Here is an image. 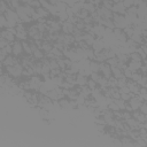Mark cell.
<instances>
[{
  "label": "cell",
  "mask_w": 147,
  "mask_h": 147,
  "mask_svg": "<svg viewBox=\"0 0 147 147\" xmlns=\"http://www.w3.org/2000/svg\"><path fill=\"white\" fill-rule=\"evenodd\" d=\"M99 65H100V71L104 74V76L106 78H110V76H111V67L110 65H109L106 61L100 62Z\"/></svg>",
  "instance_id": "obj_1"
},
{
  "label": "cell",
  "mask_w": 147,
  "mask_h": 147,
  "mask_svg": "<svg viewBox=\"0 0 147 147\" xmlns=\"http://www.w3.org/2000/svg\"><path fill=\"white\" fill-rule=\"evenodd\" d=\"M22 51H23L22 42H20V40H15L14 44H13V54L18 56V55L22 54Z\"/></svg>",
  "instance_id": "obj_2"
},
{
  "label": "cell",
  "mask_w": 147,
  "mask_h": 147,
  "mask_svg": "<svg viewBox=\"0 0 147 147\" xmlns=\"http://www.w3.org/2000/svg\"><path fill=\"white\" fill-rule=\"evenodd\" d=\"M16 63H18V61L16 60V58H13L12 55H8L5 59V61L2 62V64L6 65V67H8V65H15Z\"/></svg>",
  "instance_id": "obj_3"
},
{
  "label": "cell",
  "mask_w": 147,
  "mask_h": 147,
  "mask_svg": "<svg viewBox=\"0 0 147 147\" xmlns=\"http://www.w3.org/2000/svg\"><path fill=\"white\" fill-rule=\"evenodd\" d=\"M141 65H143V62H136V61H131L130 60L128 67H129L130 69L133 71V73H136V71H138L140 69V67H141Z\"/></svg>",
  "instance_id": "obj_4"
},
{
  "label": "cell",
  "mask_w": 147,
  "mask_h": 147,
  "mask_svg": "<svg viewBox=\"0 0 147 147\" xmlns=\"http://www.w3.org/2000/svg\"><path fill=\"white\" fill-rule=\"evenodd\" d=\"M87 80H89V79H87V77L84 76V75H80V74H78L77 77H76V84H77V85H79V86L86 85Z\"/></svg>",
  "instance_id": "obj_5"
},
{
  "label": "cell",
  "mask_w": 147,
  "mask_h": 147,
  "mask_svg": "<svg viewBox=\"0 0 147 147\" xmlns=\"http://www.w3.org/2000/svg\"><path fill=\"white\" fill-rule=\"evenodd\" d=\"M97 8L98 7H95V5H93L92 2H84V5H83V9L87 11L90 14L94 13V12L97 11Z\"/></svg>",
  "instance_id": "obj_6"
},
{
  "label": "cell",
  "mask_w": 147,
  "mask_h": 147,
  "mask_svg": "<svg viewBox=\"0 0 147 147\" xmlns=\"http://www.w3.org/2000/svg\"><path fill=\"white\" fill-rule=\"evenodd\" d=\"M111 74H113V76L116 77L117 79H118V78H121V77H123V76H124L123 71H122V70H121V68H118L117 65H116V67H111Z\"/></svg>",
  "instance_id": "obj_7"
},
{
  "label": "cell",
  "mask_w": 147,
  "mask_h": 147,
  "mask_svg": "<svg viewBox=\"0 0 147 147\" xmlns=\"http://www.w3.org/2000/svg\"><path fill=\"white\" fill-rule=\"evenodd\" d=\"M90 69H91L92 73H99L100 71V65H99V62L98 61H91L90 63Z\"/></svg>",
  "instance_id": "obj_8"
},
{
  "label": "cell",
  "mask_w": 147,
  "mask_h": 147,
  "mask_svg": "<svg viewBox=\"0 0 147 147\" xmlns=\"http://www.w3.org/2000/svg\"><path fill=\"white\" fill-rule=\"evenodd\" d=\"M114 101H115V104H116L118 107H120V110H125V106H126L125 102L126 101H124L122 98H120V99H114Z\"/></svg>",
  "instance_id": "obj_9"
},
{
  "label": "cell",
  "mask_w": 147,
  "mask_h": 147,
  "mask_svg": "<svg viewBox=\"0 0 147 147\" xmlns=\"http://www.w3.org/2000/svg\"><path fill=\"white\" fill-rule=\"evenodd\" d=\"M37 13H38L42 17H47L51 15V13L47 11V9H45L44 7H39V8H37Z\"/></svg>",
  "instance_id": "obj_10"
},
{
  "label": "cell",
  "mask_w": 147,
  "mask_h": 147,
  "mask_svg": "<svg viewBox=\"0 0 147 147\" xmlns=\"http://www.w3.org/2000/svg\"><path fill=\"white\" fill-rule=\"evenodd\" d=\"M130 60L131 61H136V62H143V58L137 52H133V53H131L130 54Z\"/></svg>",
  "instance_id": "obj_11"
},
{
  "label": "cell",
  "mask_w": 147,
  "mask_h": 147,
  "mask_svg": "<svg viewBox=\"0 0 147 147\" xmlns=\"http://www.w3.org/2000/svg\"><path fill=\"white\" fill-rule=\"evenodd\" d=\"M51 52L53 53V54H54V56H55V59H56V60H58V59H61L62 56H63V52L60 51L59 48L54 47V46H53V48H52V51H51Z\"/></svg>",
  "instance_id": "obj_12"
},
{
  "label": "cell",
  "mask_w": 147,
  "mask_h": 147,
  "mask_svg": "<svg viewBox=\"0 0 147 147\" xmlns=\"http://www.w3.org/2000/svg\"><path fill=\"white\" fill-rule=\"evenodd\" d=\"M107 63L110 65V67H116V65H118V62H120V60L117 59V56H115V58H110V59H107Z\"/></svg>",
  "instance_id": "obj_13"
},
{
  "label": "cell",
  "mask_w": 147,
  "mask_h": 147,
  "mask_svg": "<svg viewBox=\"0 0 147 147\" xmlns=\"http://www.w3.org/2000/svg\"><path fill=\"white\" fill-rule=\"evenodd\" d=\"M16 38L18 39V40H27V31H17L16 32Z\"/></svg>",
  "instance_id": "obj_14"
},
{
  "label": "cell",
  "mask_w": 147,
  "mask_h": 147,
  "mask_svg": "<svg viewBox=\"0 0 147 147\" xmlns=\"http://www.w3.org/2000/svg\"><path fill=\"white\" fill-rule=\"evenodd\" d=\"M126 80H128V78L125 76L118 78V79H117V87H120V89H121V87L125 86L126 85Z\"/></svg>",
  "instance_id": "obj_15"
},
{
  "label": "cell",
  "mask_w": 147,
  "mask_h": 147,
  "mask_svg": "<svg viewBox=\"0 0 147 147\" xmlns=\"http://www.w3.org/2000/svg\"><path fill=\"white\" fill-rule=\"evenodd\" d=\"M32 55L35 56L37 60H42V59H44V54H43V52H42V49L40 48H37L36 51L32 53Z\"/></svg>",
  "instance_id": "obj_16"
},
{
  "label": "cell",
  "mask_w": 147,
  "mask_h": 147,
  "mask_svg": "<svg viewBox=\"0 0 147 147\" xmlns=\"http://www.w3.org/2000/svg\"><path fill=\"white\" fill-rule=\"evenodd\" d=\"M52 46H51V44H49L48 42H45L44 40V43H43V46H42V49H44V51H46V53H48V52H51L52 51Z\"/></svg>",
  "instance_id": "obj_17"
},
{
  "label": "cell",
  "mask_w": 147,
  "mask_h": 147,
  "mask_svg": "<svg viewBox=\"0 0 147 147\" xmlns=\"http://www.w3.org/2000/svg\"><path fill=\"white\" fill-rule=\"evenodd\" d=\"M137 6H131V7L129 8H126L128 11H126V14L128 15H137Z\"/></svg>",
  "instance_id": "obj_18"
},
{
  "label": "cell",
  "mask_w": 147,
  "mask_h": 147,
  "mask_svg": "<svg viewBox=\"0 0 147 147\" xmlns=\"http://www.w3.org/2000/svg\"><path fill=\"white\" fill-rule=\"evenodd\" d=\"M58 62H59V67H60L61 70H65L67 69V63H65V60L64 59H58Z\"/></svg>",
  "instance_id": "obj_19"
},
{
  "label": "cell",
  "mask_w": 147,
  "mask_h": 147,
  "mask_svg": "<svg viewBox=\"0 0 147 147\" xmlns=\"http://www.w3.org/2000/svg\"><path fill=\"white\" fill-rule=\"evenodd\" d=\"M97 83H98V82H95V80H93L92 78H90V79L87 80V84H86V85L89 86L91 90H94V89H97Z\"/></svg>",
  "instance_id": "obj_20"
},
{
  "label": "cell",
  "mask_w": 147,
  "mask_h": 147,
  "mask_svg": "<svg viewBox=\"0 0 147 147\" xmlns=\"http://www.w3.org/2000/svg\"><path fill=\"white\" fill-rule=\"evenodd\" d=\"M0 4H1V9H0V11H1V14H5L9 9V7H7V5H6V0H1Z\"/></svg>",
  "instance_id": "obj_21"
},
{
  "label": "cell",
  "mask_w": 147,
  "mask_h": 147,
  "mask_svg": "<svg viewBox=\"0 0 147 147\" xmlns=\"http://www.w3.org/2000/svg\"><path fill=\"white\" fill-rule=\"evenodd\" d=\"M117 39H120V43H126V40H128V36H126V33L124 32V31H122V33L117 37Z\"/></svg>",
  "instance_id": "obj_22"
},
{
  "label": "cell",
  "mask_w": 147,
  "mask_h": 147,
  "mask_svg": "<svg viewBox=\"0 0 147 147\" xmlns=\"http://www.w3.org/2000/svg\"><path fill=\"white\" fill-rule=\"evenodd\" d=\"M141 77H143V74H137V71H136V73L132 74V76H131V79L134 80V82H138V80L141 79Z\"/></svg>",
  "instance_id": "obj_23"
},
{
  "label": "cell",
  "mask_w": 147,
  "mask_h": 147,
  "mask_svg": "<svg viewBox=\"0 0 147 147\" xmlns=\"http://www.w3.org/2000/svg\"><path fill=\"white\" fill-rule=\"evenodd\" d=\"M108 108L110 109V110H113V111H116V110H120V107L115 104V101H111L110 104L108 105Z\"/></svg>",
  "instance_id": "obj_24"
},
{
  "label": "cell",
  "mask_w": 147,
  "mask_h": 147,
  "mask_svg": "<svg viewBox=\"0 0 147 147\" xmlns=\"http://www.w3.org/2000/svg\"><path fill=\"white\" fill-rule=\"evenodd\" d=\"M136 52L138 53V54H139L140 56H141L143 60H144V59H146V56H147V55H146V53L144 52V49L141 48V46H140V47H137V48H136Z\"/></svg>",
  "instance_id": "obj_25"
},
{
  "label": "cell",
  "mask_w": 147,
  "mask_h": 147,
  "mask_svg": "<svg viewBox=\"0 0 147 147\" xmlns=\"http://www.w3.org/2000/svg\"><path fill=\"white\" fill-rule=\"evenodd\" d=\"M123 74H124V76H125L126 78H131V76H132V74H133V71L131 70V69H130L129 67H128L126 69H125V70L123 71Z\"/></svg>",
  "instance_id": "obj_26"
},
{
  "label": "cell",
  "mask_w": 147,
  "mask_h": 147,
  "mask_svg": "<svg viewBox=\"0 0 147 147\" xmlns=\"http://www.w3.org/2000/svg\"><path fill=\"white\" fill-rule=\"evenodd\" d=\"M139 110L141 111L143 114H145V115L147 114V104H146V102H143L141 106L139 107Z\"/></svg>",
  "instance_id": "obj_27"
},
{
  "label": "cell",
  "mask_w": 147,
  "mask_h": 147,
  "mask_svg": "<svg viewBox=\"0 0 147 147\" xmlns=\"http://www.w3.org/2000/svg\"><path fill=\"white\" fill-rule=\"evenodd\" d=\"M89 14H90V13H89V12H87V11H85V9H82L78 16H79L80 18H83V20H84V18H85V17H87V16H89Z\"/></svg>",
  "instance_id": "obj_28"
},
{
  "label": "cell",
  "mask_w": 147,
  "mask_h": 147,
  "mask_svg": "<svg viewBox=\"0 0 147 147\" xmlns=\"http://www.w3.org/2000/svg\"><path fill=\"white\" fill-rule=\"evenodd\" d=\"M11 5H12V8L13 9H16L20 7V2H18V0H11Z\"/></svg>",
  "instance_id": "obj_29"
},
{
  "label": "cell",
  "mask_w": 147,
  "mask_h": 147,
  "mask_svg": "<svg viewBox=\"0 0 147 147\" xmlns=\"http://www.w3.org/2000/svg\"><path fill=\"white\" fill-rule=\"evenodd\" d=\"M90 78H92L93 80H95V82H98L99 78H100V75L98 73H91V75H90Z\"/></svg>",
  "instance_id": "obj_30"
},
{
  "label": "cell",
  "mask_w": 147,
  "mask_h": 147,
  "mask_svg": "<svg viewBox=\"0 0 147 147\" xmlns=\"http://www.w3.org/2000/svg\"><path fill=\"white\" fill-rule=\"evenodd\" d=\"M121 98L123 99L124 101H129V100L131 99L130 93H121Z\"/></svg>",
  "instance_id": "obj_31"
},
{
  "label": "cell",
  "mask_w": 147,
  "mask_h": 147,
  "mask_svg": "<svg viewBox=\"0 0 147 147\" xmlns=\"http://www.w3.org/2000/svg\"><path fill=\"white\" fill-rule=\"evenodd\" d=\"M32 7H36V8H39V7H42V4H40V1L39 0H33L32 2L30 4Z\"/></svg>",
  "instance_id": "obj_32"
},
{
  "label": "cell",
  "mask_w": 147,
  "mask_h": 147,
  "mask_svg": "<svg viewBox=\"0 0 147 147\" xmlns=\"http://www.w3.org/2000/svg\"><path fill=\"white\" fill-rule=\"evenodd\" d=\"M15 28H16L17 31H26V29H24V26H23V22H21V23H17Z\"/></svg>",
  "instance_id": "obj_33"
},
{
  "label": "cell",
  "mask_w": 147,
  "mask_h": 147,
  "mask_svg": "<svg viewBox=\"0 0 147 147\" xmlns=\"http://www.w3.org/2000/svg\"><path fill=\"white\" fill-rule=\"evenodd\" d=\"M123 4H124V6H125L126 8H129V7H131V6H133V4H132V1H131V0H124Z\"/></svg>",
  "instance_id": "obj_34"
},
{
  "label": "cell",
  "mask_w": 147,
  "mask_h": 147,
  "mask_svg": "<svg viewBox=\"0 0 147 147\" xmlns=\"http://www.w3.org/2000/svg\"><path fill=\"white\" fill-rule=\"evenodd\" d=\"M125 110H126V111H130V113L133 111V109H132V107L130 106V104H129V105L126 104V106H125Z\"/></svg>",
  "instance_id": "obj_35"
},
{
  "label": "cell",
  "mask_w": 147,
  "mask_h": 147,
  "mask_svg": "<svg viewBox=\"0 0 147 147\" xmlns=\"http://www.w3.org/2000/svg\"><path fill=\"white\" fill-rule=\"evenodd\" d=\"M140 46H141V48L144 49V52H145L146 55H147V45H146V44H143V45H140Z\"/></svg>",
  "instance_id": "obj_36"
},
{
  "label": "cell",
  "mask_w": 147,
  "mask_h": 147,
  "mask_svg": "<svg viewBox=\"0 0 147 147\" xmlns=\"http://www.w3.org/2000/svg\"><path fill=\"white\" fill-rule=\"evenodd\" d=\"M48 2L51 5H56V2H58V0H48Z\"/></svg>",
  "instance_id": "obj_37"
},
{
  "label": "cell",
  "mask_w": 147,
  "mask_h": 147,
  "mask_svg": "<svg viewBox=\"0 0 147 147\" xmlns=\"http://www.w3.org/2000/svg\"><path fill=\"white\" fill-rule=\"evenodd\" d=\"M21 1H23V2H26V4H31V2H32L33 1V0H21Z\"/></svg>",
  "instance_id": "obj_38"
},
{
  "label": "cell",
  "mask_w": 147,
  "mask_h": 147,
  "mask_svg": "<svg viewBox=\"0 0 147 147\" xmlns=\"http://www.w3.org/2000/svg\"><path fill=\"white\" fill-rule=\"evenodd\" d=\"M144 87H146V89H147V82H146V84H145V85H144Z\"/></svg>",
  "instance_id": "obj_39"
},
{
  "label": "cell",
  "mask_w": 147,
  "mask_h": 147,
  "mask_svg": "<svg viewBox=\"0 0 147 147\" xmlns=\"http://www.w3.org/2000/svg\"><path fill=\"white\" fill-rule=\"evenodd\" d=\"M141 1H147V0H141Z\"/></svg>",
  "instance_id": "obj_40"
},
{
  "label": "cell",
  "mask_w": 147,
  "mask_h": 147,
  "mask_svg": "<svg viewBox=\"0 0 147 147\" xmlns=\"http://www.w3.org/2000/svg\"><path fill=\"white\" fill-rule=\"evenodd\" d=\"M146 7H147V1H146Z\"/></svg>",
  "instance_id": "obj_41"
}]
</instances>
